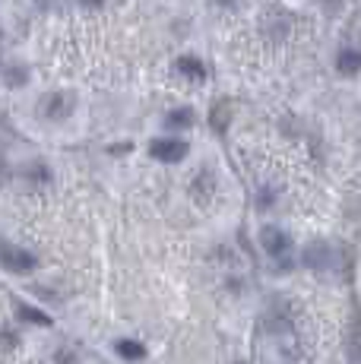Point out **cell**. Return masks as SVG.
Masks as SVG:
<instances>
[{
    "instance_id": "7a4b0ae2",
    "label": "cell",
    "mask_w": 361,
    "mask_h": 364,
    "mask_svg": "<svg viewBox=\"0 0 361 364\" xmlns=\"http://www.w3.org/2000/svg\"><path fill=\"white\" fill-rule=\"evenodd\" d=\"M260 244H263V250H266L273 260H286V254H289V247H291L289 235L282 232V228H276V225L263 228V232H260Z\"/></svg>"
},
{
    "instance_id": "5b68a950",
    "label": "cell",
    "mask_w": 361,
    "mask_h": 364,
    "mask_svg": "<svg viewBox=\"0 0 361 364\" xmlns=\"http://www.w3.org/2000/svg\"><path fill=\"white\" fill-rule=\"evenodd\" d=\"M16 317L23 320V323H32V326H54L51 314H45L41 307L26 304V301H19V304H16Z\"/></svg>"
},
{
    "instance_id": "8fae6325",
    "label": "cell",
    "mask_w": 361,
    "mask_h": 364,
    "mask_svg": "<svg viewBox=\"0 0 361 364\" xmlns=\"http://www.w3.org/2000/svg\"><path fill=\"white\" fill-rule=\"evenodd\" d=\"M235 364H247V361H235Z\"/></svg>"
},
{
    "instance_id": "ba28073f",
    "label": "cell",
    "mask_w": 361,
    "mask_h": 364,
    "mask_svg": "<svg viewBox=\"0 0 361 364\" xmlns=\"http://www.w3.org/2000/svg\"><path fill=\"white\" fill-rule=\"evenodd\" d=\"M70 111V102H64V95H51V102L45 105V114L48 117H64Z\"/></svg>"
},
{
    "instance_id": "52a82bcc",
    "label": "cell",
    "mask_w": 361,
    "mask_h": 364,
    "mask_svg": "<svg viewBox=\"0 0 361 364\" xmlns=\"http://www.w3.org/2000/svg\"><path fill=\"white\" fill-rule=\"evenodd\" d=\"M178 70L184 76H193V80H203L206 76V70H203V64H200L197 58H178Z\"/></svg>"
},
{
    "instance_id": "6da1fadb",
    "label": "cell",
    "mask_w": 361,
    "mask_h": 364,
    "mask_svg": "<svg viewBox=\"0 0 361 364\" xmlns=\"http://www.w3.org/2000/svg\"><path fill=\"white\" fill-rule=\"evenodd\" d=\"M0 266L6 272H16V276H26V272H36L38 257L32 250L23 247H0Z\"/></svg>"
},
{
    "instance_id": "8992f818",
    "label": "cell",
    "mask_w": 361,
    "mask_h": 364,
    "mask_svg": "<svg viewBox=\"0 0 361 364\" xmlns=\"http://www.w3.org/2000/svg\"><path fill=\"white\" fill-rule=\"evenodd\" d=\"M339 70L343 73H358L361 70V51H355V48H345V51H339Z\"/></svg>"
},
{
    "instance_id": "9c48e42d",
    "label": "cell",
    "mask_w": 361,
    "mask_h": 364,
    "mask_svg": "<svg viewBox=\"0 0 361 364\" xmlns=\"http://www.w3.org/2000/svg\"><path fill=\"white\" fill-rule=\"evenodd\" d=\"M190 111H187V108H178V111H171V114H168V124H171V127H187V124H190Z\"/></svg>"
},
{
    "instance_id": "30bf717a",
    "label": "cell",
    "mask_w": 361,
    "mask_h": 364,
    "mask_svg": "<svg viewBox=\"0 0 361 364\" xmlns=\"http://www.w3.org/2000/svg\"><path fill=\"white\" fill-rule=\"evenodd\" d=\"M76 358H73V352H64V348H60L58 352V364H73Z\"/></svg>"
},
{
    "instance_id": "3957f363",
    "label": "cell",
    "mask_w": 361,
    "mask_h": 364,
    "mask_svg": "<svg viewBox=\"0 0 361 364\" xmlns=\"http://www.w3.org/2000/svg\"><path fill=\"white\" fill-rule=\"evenodd\" d=\"M152 156L158 162H180L187 156V143H180V139H156L152 143Z\"/></svg>"
},
{
    "instance_id": "277c9868",
    "label": "cell",
    "mask_w": 361,
    "mask_h": 364,
    "mask_svg": "<svg viewBox=\"0 0 361 364\" xmlns=\"http://www.w3.org/2000/svg\"><path fill=\"white\" fill-rule=\"evenodd\" d=\"M114 352H117V358H121V361H130V364H136V361L146 358V346L140 339H130V336L114 339Z\"/></svg>"
}]
</instances>
